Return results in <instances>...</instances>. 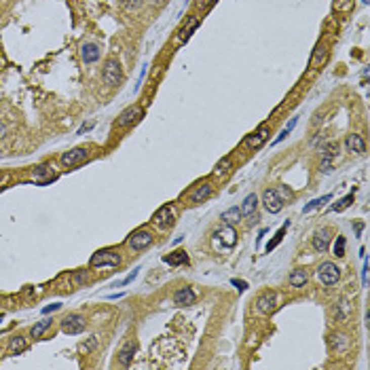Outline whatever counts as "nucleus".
I'll return each instance as SVG.
<instances>
[{
    "label": "nucleus",
    "mask_w": 370,
    "mask_h": 370,
    "mask_svg": "<svg viewBox=\"0 0 370 370\" xmlns=\"http://www.w3.org/2000/svg\"><path fill=\"white\" fill-rule=\"evenodd\" d=\"M5 136H7V127H5V125H0V140H3Z\"/></svg>",
    "instance_id": "obj_43"
},
{
    "label": "nucleus",
    "mask_w": 370,
    "mask_h": 370,
    "mask_svg": "<svg viewBox=\"0 0 370 370\" xmlns=\"http://www.w3.org/2000/svg\"><path fill=\"white\" fill-rule=\"evenodd\" d=\"M328 59V47L326 45H317L315 47V53H313V59H311V66L313 68H319Z\"/></svg>",
    "instance_id": "obj_22"
},
{
    "label": "nucleus",
    "mask_w": 370,
    "mask_h": 370,
    "mask_svg": "<svg viewBox=\"0 0 370 370\" xmlns=\"http://www.w3.org/2000/svg\"><path fill=\"white\" fill-rule=\"evenodd\" d=\"M330 239H332V233L328 229L315 231V235H313V250H315V252H319V254H326V250L330 245Z\"/></svg>",
    "instance_id": "obj_10"
},
{
    "label": "nucleus",
    "mask_w": 370,
    "mask_h": 370,
    "mask_svg": "<svg viewBox=\"0 0 370 370\" xmlns=\"http://www.w3.org/2000/svg\"><path fill=\"white\" fill-rule=\"evenodd\" d=\"M59 161H62V165L66 167H74V165H80L83 161H87V148H72L64 152L62 157H59Z\"/></svg>",
    "instance_id": "obj_8"
},
{
    "label": "nucleus",
    "mask_w": 370,
    "mask_h": 370,
    "mask_svg": "<svg viewBox=\"0 0 370 370\" xmlns=\"http://www.w3.org/2000/svg\"><path fill=\"white\" fill-rule=\"evenodd\" d=\"M212 195V184L210 182H203V184H199L193 193H190V197H188V201L193 205H197V203H203V201L208 199Z\"/></svg>",
    "instance_id": "obj_12"
},
{
    "label": "nucleus",
    "mask_w": 370,
    "mask_h": 370,
    "mask_svg": "<svg viewBox=\"0 0 370 370\" xmlns=\"http://www.w3.org/2000/svg\"><path fill=\"white\" fill-rule=\"evenodd\" d=\"M256 208H258V197L252 193V195H248L245 199H243V203H241V216H252V214L256 212Z\"/></svg>",
    "instance_id": "obj_19"
},
{
    "label": "nucleus",
    "mask_w": 370,
    "mask_h": 370,
    "mask_svg": "<svg viewBox=\"0 0 370 370\" xmlns=\"http://www.w3.org/2000/svg\"><path fill=\"white\" fill-rule=\"evenodd\" d=\"M57 309H62V305H59V303H55V305H51V307H45L43 313L47 315V313H51V311H57Z\"/></svg>",
    "instance_id": "obj_40"
},
{
    "label": "nucleus",
    "mask_w": 370,
    "mask_h": 370,
    "mask_svg": "<svg viewBox=\"0 0 370 370\" xmlns=\"http://www.w3.org/2000/svg\"><path fill=\"white\" fill-rule=\"evenodd\" d=\"M220 220L224 222V224H237L241 220V210L239 208H231V210H226V212H222L220 214Z\"/></svg>",
    "instance_id": "obj_21"
},
{
    "label": "nucleus",
    "mask_w": 370,
    "mask_h": 370,
    "mask_svg": "<svg viewBox=\"0 0 370 370\" xmlns=\"http://www.w3.org/2000/svg\"><path fill=\"white\" fill-rule=\"evenodd\" d=\"M317 277L324 285H334L339 279H341V269L334 265V262H321L319 269H317Z\"/></svg>",
    "instance_id": "obj_3"
},
{
    "label": "nucleus",
    "mask_w": 370,
    "mask_h": 370,
    "mask_svg": "<svg viewBox=\"0 0 370 370\" xmlns=\"http://www.w3.org/2000/svg\"><path fill=\"white\" fill-rule=\"evenodd\" d=\"M231 170H233V163H231V159H229V157H224V159H222V161H220L216 167H214V174H216V176H226V174H229Z\"/></svg>",
    "instance_id": "obj_27"
},
{
    "label": "nucleus",
    "mask_w": 370,
    "mask_h": 370,
    "mask_svg": "<svg viewBox=\"0 0 370 370\" xmlns=\"http://www.w3.org/2000/svg\"><path fill=\"white\" fill-rule=\"evenodd\" d=\"M345 148H347V152H353V154H362L366 150V144H364V138L357 136V134H351L347 136V140H345Z\"/></svg>",
    "instance_id": "obj_16"
},
{
    "label": "nucleus",
    "mask_w": 370,
    "mask_h": 370,
    "mask_svg": "<svg viewBox=\"0 0 370 370\" xmlns=\"http://www.w3.org/2000/svg\"><path fill=\"white\" fill-rule=\"evenodd\" d=\"M330 199H332V195H324V197H321V199H313V201H311V203H309V205H305L303 214H309V212H313V210H317L319 205H324V203H326V201H330Z\"/></svg>",
    "instance_id": "obj_29"
},
{
    "label": "nucleus",
    "mask_w": 370,
    "mask_h": 370,
    "mask_svg": "<svg viewBox=\"0 0 370 370\" xmlns=\"http://www.w3.org/2000/svg\"><path fill=\"white\" fill-rule=\"evenodd\" d=\"M163 260L167 262V265L178 267V265H184V262H188V256H186V252H182V250H178V252H174V254H170V256H165Z\"/></svg>",
    "instance_id": "obj_24"
},
{
    "label": "nucleus",
    "mask_w": 370,
    "mask_h": 370,
    "mask_svg": "<svg viewBox=\"0 0 370 370\" xmlns=\"http://www.w3.org/2000/svg\"><path fill=\"white\" fill-rule=\"evenodd\" d=\"M172 218H174V210L170 205H165V208H161L157 214H154L152 220L157 224H167V222H172Z\"/></svg>",
    "instance_id": "obj_23"
},
{
    "label": "nucleus",
    "mask_w": 370,
    "mask_h": 370,
    "mask_svg": "<svg viewBox=\"0 0 370 370\" xmlns=\"http://www.w3.org/2000/svg\"><path fill=\"white\" fill-rule=\"evenodd\" d=\"M51 326V319H40V321H36V324L32 326V330H30V337L32 339H40L43 337V332Z\"/></svg>",
    "instance_id": "obj_26"
},
{
    "label": "nucleus",
    "mask_w": 370,
    "mask_h": 370,
    "mask_svg": "<svg viewBox=\"0 0 370 370\" xmlns=\"http://www.w3.org/2000/svg\"><path fill=\"white\" fill-rule=\"evenodd\" d=\"M275 193L279 195V199L283 201V203H285V201H290V199H292V190H290L288 186H283V184L275 188Z\"/></svg>",
    "instance_id": "obj_33"
},
{
    "label": "nucleus",
    "mask_w": 370,
    "mask_h": 370,
    "mask_svg": "<svg viewBox=\"0 0 370 370\" xmlns=\"http://www.w3.org/2000/svg\"><path fill=\"white\" fill-rule=\"evenodd\" d=\"M95 345H98V339H95V337H91L87 345H83V351H85V353H87V351H91V349L95 347Z\"/></svg>",
    "instance_id": "obj_38"
},
{
    "label": "nucleus",
    "mask_w": 370,
    "mask_h": 370,
    "mask_svg": "<svg viewBox=\"0 0 370 370\" xmlns=\"http://www.w3.org/2000/svg\"><path fill=\"white\" fill-rule=\"evenodd\" d=\"M288 281H290L292 288H303V285L307 283V273H305V271H301V269H296V271L292 273V275H290V279H288Z\"/></svg>",
    "instance_id": "obj_25"
},
{
    "label": "nucleus",
    "mask_w": 370,
    "mask_h": 370,
    "mask_svg": "<svg viewBox=\"0 0 370 370\" xmlns=\"http://www.w3.org/2000/svg\"><path fill=\"white\" fill-rule=\"evenodd\" d=\"M85 326H87V321L80 313H70L62 319V330L66 334H80L85 330Z\"/></svg>",
    "instance_id": "obj_5"
},
{
    "label": "nucleus",
    "mask_w": 370,
    "mask_h": 370,
    "mask_svg": "<svg viewBox=\"0 0 370 370\" xmlns=\"http://www.w3.org/2000/svg\"><path fill=\"white\" fill-rule=\"evenodd\" d=\"M294 125H296V118H292V121H290V125H288V127H285V129L281 131V134L277 136V140H273V144H279V142H281V140H283V138H285V136H288V134H290V131L294 129Z\"/></svg>",
    "instance_id": "obj_34"
},
{
    "label": "nucleus",
    "mask_w": 370,
    "mask_h": 370,
    "mask_svg": "<svg viewBox=\"0 0 370 370\" xmlns=\"http://www.w3.org/2000/svg\"><path fill=\"white\" fill-rule=\"evenodd\" d=\"M150 243H152V233L146 231V229H140V231H136V233H131L129 239H127V245H129L131 250H136V252H142V250H146Z\"/></svg>",
    "instance_id": "obj_4"
},
{
    "label": "nucleus",
    "mask_w": 370,
    "mask_h": 370,
    "mask_svg": "<svg viewBox=\"0 0 370 370\" xmlns=\"http://www.w3.org/2000/svg\"><path fill=\"white\" fill-rule=\"evenodd\" d=\"M28 349V343H26V339L23 337H13L11 339V343H9V355H19V353H23Z\"/></svg>",
    "instance_id": "obj_20"
},
{
    "label": "nucleus",
    "mask_w": 370,
    "mask_h": 370,
    "mask_svg": "<svg viewBox=\"0 0 370 370\" xmlns=\"http://www.w3.org/2000/svg\"><path fill=\"white\" fill-rule=\"evenodd\" d=\"M267 140H269V127H267V125H260L252 136L245 138L243 144H245V148H250V150H256V148H260L262 144H265Z\"/></svg>",
    "instance_id": "obj_6"
},
{
    "label": "nucleus",
    "mask_w": 370,
    "mask_h": 370,
    "mask_svg": "<svg viewBox=\"0 0 370 370\" xmlns=\"http://www.w3.org/2000/svg\"><path fill=\"white\" fill-rule=\"evenodd\" d=\"M366 281H368V262L364 260V269H362V283L366 285Z\"/></svg>",
    "instance_id": "obj_41"
},
{
    "label": "nucleus",
    "mask_w": 370,
    "mask_h": 370,
    "mask_svg": "<svg viewBox=\"0 0 370 370\" xmlns=\"http://www.w3.org/2000/svg\"><path fill=\"white\" fill-rule=\"evenodd\" d=\"M138 351V343L136 341H127L121 349H118V362H121V366H129L131 360H134V355Z\"/></svg>",
    "instance_id": "obj_11"
},
{
    "label": "nucleus",
    "mask_w": 370,
    "mask_h": 370,
    "mask_svg": "<svg viewBox=\"0 0 370 370\" xmlns=\"http://www.w3.org/2000/svg\"><path fill=\"white\" fill-rule=\"evenodd\" d=\"M345 248H347V239L339 235L337 241H334V256H345Z\"/></svg>",
    "instance_id": "obj_30"
},
{
    "label": "nucleus",
    "mask_w": 370,
    "mask_h": 370,
    "mask_svg": "<svg viewBox=\"0 0 370 370\" xmlns=\"http://www.w3.org/2000/svg\"><path fill=\"white\" fill-rule=\"evenodd\" d=\"M121 78H123V72H121V64H118V59H114V57L106 59L104 70H102V80H104V85L116 87L118 83H121Z\"/></svg>",
    "instance_id": "obj_1"
},
{
    "label": "nucleus",
    "mask_w": 370,
    "mask_h": 370,
    "mask_svg": "<svg viewBox=\"0 0 370 370\" xmlns=\"http://www.w3.org/2000/svg\"><path fill=\"white\" fill-rule=\"evenodd\" d=\"M87 279H89V277H87V273H85V271H78V273H76V275H74V285H80V283H87Z\"/></svg>",
    "instance_id": "obj_36"
},
{
    "label": "nucleus",
    "mask_w": 370,
    "mask_h": 370,
    "mask_svg": "<svg viewBox=\"0 0 370 370\" xmlns=\"http://www.w3.org/2000/svg\"><path fill=\"white\" fill-rule=\"evenodd\" d=\"M142 114H144V112H142L140 106H127V108L118 114V125H121V127L134 125L136 121H140V118H142Z\"/></svg>",
    "instance_id": "obj_9"
},
{
    "label": "nucleus",
    "mask_w": 370,
    "mask_h": 370,
    "mask_svg": "<svg viewBox=\"0 0 370 370\" xmlns=\"http://www.w3.org/2000/svg\"><path fill=\"white\" fill-rule=\"evenodd\" d=\"M195 301H197V294L190 290V288H180L176 292V296H174V303L178 305V307H186V305H195Z\"/></svg>",
    "instance_id": "obj_15"
},
{
    "label": "nucleus",
    "mask_w": 370,
    "mask_h": 370,
    "mask_svg": "<svg viewBox=\"0 0 370 370\" xmlns=\"http://www.w3.org/2000/svg\"><path fill=\"white\" fill-rule=\"evenodd\" d=\"M231 283H233V285H235V288L239 290V292H243V290L248 288V283H245V281H241V279H233Z\"/></svg>",
    "instance_id": "obj_39"
},
{
    "label": "nucleus",
    "mask_w": 370,
    "mask_h": 370,
    "mask_svg": "<svg viewBox=\"0 0 370 370\" xmlns=\"http://www.w3.org/2000/svg\"><path fill=\"white\" fill-rule=\"evenodd\" d=\"M351 201H353V193H351V195H347V197H343V199L339 201V203H334V205H332V210H334V212H343V210H347V208L351 205Z\"/></svg>",
    "instance_id": "obj_31"
},
{
    "label": "nucleus",
    "mask_w": 370,
    "mask_h": 370,
    "mask_svg": "<svg viewBox=\"0 0 370 370\" xmlns=\"http://www.w3.org/2000/svg\"><path fill=\"white\" fill-rule=\"evenodd\" d=\"M91 267H118L121 265V254L116 252V250H100V252H95L91 256Z\"/></svg>",
    "instance_id": "obj_2"
},
{
    "label": "nucleus",
    "mask_w": 370,
    "mask_h": 370,
    "mask_svg": "<svg viewBox=\"0 0 370 370\" xmlns=\"http://www.w3.org/2000/svg\"><path fill=\"white\" fill-rule=\"evenodd\" d=\"M214 3H216V0H201V3H199V7H201V9H210Z\"/></svg>",
    "instance_id": "obj_42"
},
{
    "label": "nucleus",
    "mask_w": 370,
    "mask_h": 370,
    "mask_svg": "<svg viewBox=\"0 0 370 370\" xmlns=\"http://www.w3.org/2000/svg\"><path fill=\"white\" fill-rule=\"evenodd\" d=\"M0 321H3V317H0Z\"/></svg>",
    "instance_id": "obj_44"
},
{
    "label": "nucleus",
    "mask_w": 370,
    "mask_h": 370,
    "mask_svg": "<svg viewBox=\"0 0 370 370\" xmlns=\"http://www.w3.org/2000/svg\"><path fill=\"white\" fill-rule=\"evenodd\" d=\"M262 205H265L267 212L277 214V212H281V208H283V201H281L279 195L275 193V188H267L265 193H262Z\"/></svg>",
    "instance_id": "obj_7"
},
{
    "label": "nucleus",
    "mask_w": 370,
    "mask_h": 370,
    "mask_svg": "<svg viewBox=\"0 0 370 370\" xmlns=\"http://www.w3.org/2000/svg\"><path fill=\"white\" fill-rule=\"evenodd\" d=\"M337 154H339V144H337V142H328V144L321 146V157H324L326 172H328V167H330V159L337 157Z\"/></svg>",
    "instance_id": "obj_18"
},
{
    "label": "nucleus",
    "mask_w": 370,
    "mask_h": 370,
    "mask_svg": "<svg viewBox=\"0 0 370 370\" xmlns=\"http://www.w3.org/2000/svg\"><path fill=\"white\" fill-rule=\"evenodd\" d=\"M138 271H140V267H138L136 271H131V273H129V275H127V277H125V279H123L121 283H118V285H127V283L131 281V279H136V275H138ZM118 285H116V288H118Z\"/></svg>",
    "instance_id": "obj_37"
},
{
    "label": "nucleus",
    "mask_w": 370,
    "mask_h": 370,
    "mask_svg": "<svg viewBox=\"0 0 370 370\" xmlns=\"http://www.w3.org/2000/svg\"><path fill=\"white\" fill-rule=\"evenodd\" d=\"M256 305H258V309L262 313H271V311H275V307H277V296L273 292H265L256 301Z\"/></svg>",
    "instance_id": "obj_13"
},
{
    "label": "nucleus",
    "mask_w": 370,
    "mask_h": 370,
    "mask_svg": "<svg viewBox=\"0 0 370 370\" xmlns=\"http://www.w3.org/2000/svg\"><path fill=\"white\" fill-rule=\"evenodd\" d=\"M288 226H290V222H285V224L281 226V229L277 231V235H275V239H273V241H271V243L267 245V252H271V250H273V248H275V245H277V243L281 241V237H283V233H285V229H288Z\"/></svg>",
    "instance_id": "obj_32"
},
{
    "label": "nucleus",
    "mask_w": 370,
    "mask_h": 370,
    "mask_svg": "<svg viewBox=\"0 0 370 370\" xmlns=\"http://www.w3.org/2000/svg\"><path fill=\"white\" fill-rule=\"evenodd\" d=\"M216 237H220V241H222L226 248H233V245H235V241H237V233L233 231V226H231V224H226L224 229H220V231L216 233Z\"/></svg>",
    "instance_id": "obj_17"
},
{
    "label": "nucleus",
    "mask_w": 370,
    "mask_h": 370,
    "mask_svg": "<svg viewBox=\"0 0 370 370\" xmlns=\"http://www.w3.org/2000/svg\"><path fill=\"white\" fill-rule=\"evenodd\" d=\"M121 5L127 9V11H134V9H140V0H121Z\"/></svg>",
    "instance_id": "obj_35"
},
{
    "label": "nucleus",
    "mask_w": 370,
    "mask_h": 370,
    "mask_svg": "<svg viewBox=\"0 0 370 370\" xmlns=\"http://www.w3.org/2000/svg\"><path fill=\"white\" fill-rule=\"evenodd\" d=\"M80 57H83V62H85V64L98 62V59H100V47L95 43H85V45H83V49H80Z\"/></svg>",
    "instance_id": "obj_14"
},
{
    "label": "nucleus",
    "mask_w": 370,
    "mask_h": 370,
    "mask_svg": "<svg viewBox=\"0 0 370 370\" xmlns=\"http://www.w3.org/2000/svg\"><path fill=\"white\" fill-rule=\"evenodd\" d=\"M197 26H199V19H195V17H193V19H188V26H184V28L180 30V40H182V43H184V40H188V38H190V34H193V30H195Z\"/></svg>",
    "instance_id": "obj_28"
}]
</instances>
